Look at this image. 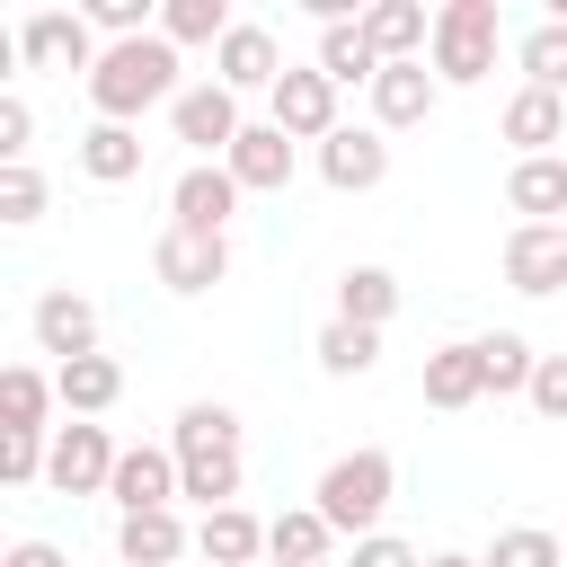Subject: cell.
Returning a JSON list of instances; mask_svg holds the SVG:
<instances>
[{
  "label": "cell",
  "instance_id": "cell-1",
  "mask_svg": "<svg viewBox=\"0 0 567 567\" xmlns=\"http://www.w3.org/2000/svg\"><path fill=\"white\" fill-rule=\"evenodd\" d=\"M177 44L168 35H133V44H106L97 71H89V106L97 124H142L151 106H177Z\"/></svg>",
  "mask_w": 567,
  "mask_h": 567
},
{
  "label": "cell",
  "instance_id": "cell-2",
  "mask_svg": "<svg viewBox=\"0 0 567 567\" xmlns=\"http://www.w3.org/2000/svg\"><path fill=\"white\" fill-rule=\"evenodd\" d=\"M168 452H177V496H195L204 514L239 505V416L221 399H186Z\"/></svg>",
  "mask_w": 567,
  "mask_h": 567
},
{
  "label": "cell",
  "instance_id": "cell-3",
  "mask_svg": "<svg viewBox=\"0 0 567 567\" xmlns=\"http://www.w3.org/2000/svg\"><path fill=\"white\" fill-rule=\"evenodd\" d=\"M390 496H399V461H390L381 443L337 452V461L319 470V487H310V505L328 514V532H337V540H372V532H381V514H390Z\"/></svg>",
  "mask_w": 567,
  "mask_h": 567
},
{
  "label": "cell",
  "instance_id": "cell-4",
  "mask_svg": "<svg viewBox=\"0 0 567 567\" xmlns=\"http://www.w3.org/2000/svg\"><path fill=\"white\" fill-rule=\"evenodd\" d=\"M496 35H505L496 0H443V9H434V44H425L434 80H443V89L487 80V71H496Z\"/></svg>",
  "mask_w": 567,
  "mask_h": 567
},
{
  "label": "cell",
  "instance_id": "cell-5",
  "mask_svg": "<svg viewBox=\"0 0 567 567\" xmlns=\"http://www.w3.org/2000/svg\"><path fill=\"white\" fill-rule=\"evenodd\" d=\"M97 27H89V9H35V18H18V62L27 71H97Z\"/></svg>",
  "mask_w": 567,
  "mask_h": 567
},
{
  "label": "cell",
  "instance_id": "cell-6",
  "mask_svg": "<svg viewBox=\"0 0 567 567\" xmlns=\"http://www.w3.org/2000/svg\"><path fill=\"white\" fill-rule=\"evenodd\" d=\"M115 443H106V425H89V416H71V425H53V461H44V487L53 496H106L115 487Z\"/></svg>",
  "mask_w": 567,
  "mask_h": 567
},
{
  "label": "cell",
  "instance_id": "cell-7",
  "mask_svg": "<svg viewBox=\"0 0 567 567\" xmlns=\"http://www.w3.org/2000/svg\"><path fill=\"white\" fill-rule=\"evenodd\" d=\"M505 284L532 301L567 292V221H514L505 230Z\"/></svg>",
  "mask_w": 567,
  "mask_h": 567
},
{
  "label": "cell",
  "instance_id": "cell-8",
  "mask_svg": "<svg viewBox=\"0 0 567 567\" xmlns=\"http://www.w3.org/2000/svg\"><path fill=\"white\" fill-rule=\"evenodd\" d=\"M266 106H275L266 124H284L292 142H328V133H337V80H328L319 62H292V71L275 80V97H266Z\"/></svg>",
  "mask_w": 567,
  "mask_h": 567
},
{
  "label": "cell",
  "instance_id": "cell-9",
  "mask_svg": "<svg viewBox=\"0 0 567 567\" xmlns=\"http://www.w3.org/2000/svg\"><path fill=\"white\" fill-rule=\"evenodd\" d=\"M168 124H177V142H186L195 159H230V142L248 133V115H239V97H230L221 80H204V89H186V97L168 106Z\"/></svg>",
  "mask_w": 567,
  "mask_h": 567
},
{
  "label": "cell",
  "instance_id": "cell-10",
  "mask_svg": "<svg viewBox=\"0 0 567 567\" xmlns=\"http://www.w3.org/2000/svg\"><path fill=\"white\" fill-rule=\"evenodd\" d=\"M151 275L168 284V292H213V284H230V239H213V230H159V248H151Z\"/></svg>",
  "mask_w": 567,
  "mask_h": 567
},
{
  "label": "cell",
  "instance_id": "cell-11",
  "mask_svg": "<svg viewBox=\"0 0 567 567\" xmlns=\"http://www.w3.org/2000/svg\"><path fill=\"white\" fill-rule=\"evenodd\" d=\"M292 62L275 53V27H257V18H239L221 44H213V80L230 89V97H248V89H266L275 97V80H284Z\"/></svg>",
  "mask_w": 567,
  "mask_h": 567
},
{
  "label": "cell",
  "instance_id": "cell-12",
  "mask_svg": "<svg viewBox=\"0 0 567 567\" xmlns=\"http://www.w3.org/2000/svg\"><path fill=\"white\" fill-rule=\"evenodd\" d=\"M230 213H239V177L221 168V159H195V168H177V186H168V221L177 230H230Z\"/></svg>",
  "mask_w": 567,
  "mask_h": 567
},
{
  "label": "cell",
  "instance_id": "cell-13",
  "mask_svg": "<svg viewBox=\"0 0 567 567\" xmlns=\"http://www.w3.org/2000/svg\"><path fill=\"white\" fill-rule=\"evenodd\" d=\"M35 354H53V372L80 363V354H97V301L71 292V284L35 292Z\"/></svg>",
  "mask_w": 567,
  "mask_h": 567
},
{
  "label": "cell",
  "instance_id": "cell-14",
  "mask_svg": "<svg viewBox=\"0 0 567 567\" xmlns=\"http://www.w3.org/2000/svg\"><path fill=\"white\" fill-rule=\"evenodd\" d=\"M319 177H328L337 195H372V186L390 177V142H381V124H337V133L319 142Z\"/></svg>",
  "mask_w": 567,
  "mask_h": 567
},
{
  "label": "cell",
  "instance_id": "cell-15",
  "mask_svg": "<svg viewBox=\"0 0 567 567\" xmlns=\"http://www.w3.org/2000/svg\"><path fill=\"white\" fill-rule=\"evenodd\" d=\"M230 177H239V195H284L292 186V168H301V151H292V133L284 124H248L239 142H230V159H221Z\"/></svg>",
  "mask_w": 567,
  "mask_h": 567
},
{
  "label": "cell",
  "instance_id": "cell-16",
  "mask_svg": "<svg viewBox=\"0 0 567 567\" xmlns=\"http://www.w3.org/2000/svg\"><path fill=\"white\" fill-rule=\"evenodd\" d=\"M124 514H168L177 505V452L168 443H133L124 461H115V487H106Z\"/></svg>",
  "mask_w": 567,
  "mask_h": 567
},
{
  "label": "cell",
  "instance_id": "cell-17",
  "mask_svg": "<svg viewBox=\"0 0 567 567\" xmlns=\"http://www.w3.org/2000/svg\"><path fill=\"white\" fill-rule=\"evenodd\" d=\"M434 97H443L434 62H390V71L372 80V124H381V133H408V124L434 115Z\"/></svg>",
  "mask_w": 567,
  "mask_h": 567
},
{
  "label": "cell",
  "instance_id": "cell-18",
  "mask_svg": "<svg viewBox=\"0 0 567 567\" xmlns=\"http://www.w3.org/2000/svg\"><path fill=\"white\" fill-rule=\"evenodd\" d=\"M496 133H505L523 159H549V142H567V97H549V89H514L505 115H496Z\"/></svg>",
  "mask_w": 567,
  "mask_h": 567
},
{
  "label": "cell",
  "instance_id": "cell-19",
  "mask_svg": "<svg viewBox=\"0 0 567 567\" xmlns=\"http://www.w3.org/2000/svg\"><path fill=\"white\" fill-rule=\"evenodd\" d=\"M487 399V363H478V337H452L425 354V408H470Z\"/></svg>",
  "mask_w": 567,
  "mask_h": 567
},
{
  "label": "cell",
  "instance_id": "cell-20",
  "mask_svg": "<svg viewBox=\"0 0 567 567\" xmlns=\"http://www.w3.org/2000/svg\"><path fill=\"white\" fill-rule=\"evenodd\" d=\"M115 549H124V567H177L195 549V532L177 523V505L168 514H115Z\"/></svg>",
  "mask_w": 567,
  "mask_h": 567
},
{
  "label": "cell",
  "instance_id": "cell-21",
  "mask_svg": "<svg viewBox=\"0 0 567 567\" xmlns=\"http://www.w3.org/2000/svg\"><path fill=\"white\" fill-rule=\"evenodd\" d=\"M363 35H372V53H381V62H425L434 18H425L416 0H372V9H363Z\"/></svg>",
  "mask_w": 567,
  "mask_h": 567
},
{
  "label": "cell",
  "instance_id": "cell-22",
  "mask_svg": "<svg viewBox=\"0 0 567 567\" xmlns=\"http://www.w3.org/2000/svg\"><path fill=\"white\" fill-rule=\"evenodd\" d=\"M195 549H204V567H257L266 558V523L248 505H221V514L195 523Z\"/></svg>",
  "mask_w": 567,
  "mask_h": 567
},
{
  "label": "cell",
  "instance_id": "cell-23",
  "mask_svg": "<svg viewBox=\"0 0 567 567\" xmlns=\"http://www.w3.org/2000/svg\"><path fill=\"white\" fill-rule=\"evenodd\" d=\"M142 124H89L80 133V177H97V186H124V177H142Z\"/></svg>",
  "mask_w": 567,
  "mask_h": 567
},
{
  "label": "cell",
  "instance_id": "cell-24",
  "mask_svg": "<svg viewBox=\"0 0 567 567\" xmlns=\"http://www.w3.org/2000/svg\"><path fill=\"white\" fill-rule=\"evenodd\" d=\"M310 62H319V71L337 80V89H372V80L390 71V62L372 53V35H363V18H354V27H319V53H310Z\"/></svg>",
  "mask_w": 567,
  "mask_h": 567
},
{
  "label": "cell",
  "instance_id": "cell-25",
  "mask_svg": "<svg viewBox=\"0 0 567 567\" xmlns=\"http://www.w3.org/2000/svg\"><path fill=\"white\" fill-rule=\"evenodd\" d=\"M53 390H62L71 416H106V408L124 399V363H115V354H80V363L53 372Z\"/></svg>",
  "mask_w": 567,
  "mask_h": 567
},
{
  "label": "cell",
  "instance_id": "cell-26",
  "mask_svg": "<svg viewBox=\"0 0 567 567\" xmlns=\"http://www.w3.org/2000/svg\"><path fill=\"white\" fill-rule=\"evenodd\" d=\"M505 204H514L523 221H558V213H567V159H558V151H549V159H514Z\"/></svg>",
  "mask_w": 567,
  "mask_h": 567
},
{
  "label": "cell",
  "instance_id": "cell-27",
  "mask_svg": "<svg viewBox=\"0 0 567 567\" xmlns=\"http://www.w3.org/2000/svg\"><path fill=\"white\" fill-rule=\"evenodd\" d=\"M390 310H399V275H390V266H346V275H337V319L390 328Z\"/></svg>",
  "mask_w": 567,
  "mask_h": 567
},
{
  "label": "cell",
  "instance_id": "cell-28",
  "mask_svg": "<svg viewBox=\"0 0 567 567\" xmlns=\"http://www.w3.org/2000/svg\"><path fill=\"white\" fill-rule=\"evenodd\" d=\"M53 399H62L53 372L9 363V372H0V434H44V408H53Z\"/></svg>",
  "mask_w": 567,
  "mask_h": 567
},
{
  "label": "cell",
  "instance_id": "cell-29",
  "mask_svg": "<svg viewBox=\"0 0 567 567\" xmlns=\"http://www.w3.org/2000/svg\"><path fill=\"white\" fill-rule=\"evenodd\" d=\"M328 540H337V532H328V514H319V505H292V514H275V523H266V558H275V567H319V558H328Z\"/></svg>",
  "mask_w": 567,
  "mask_h": 567
},
{
  "label": "cell",
  "instance_id": "cell-30",
  "mask_svg": "<svg viewBox=\"0 0 567 567\" xmlns=\"http://www.w3.org/2000/svg\"><path fill=\"white\" fill-rule=\"evenodd\" d=\"M310 354H319V372H337V381H363V372L381 363V328H354V319H328Z\"/></svg>",
  "mask_w": 567,
  "mask_h": 567
},
{
  "label": "cell",
  "instance_id": "cell-31",
  "mask_svg": "<svg viewBox=\"0 0 567 567\" xmlns=\"http://www.w3.org/2000/svg\"><path fill=\"white\" fill-rule=\"evenodd\" d=\"M514 62H523V89H549V97H567V18H540V27L514 44Z\"/></svg>",
  "mask_w": 567,
  "mask_h": 567
},
{
  "label": "cell",
  "instance_id": "cell-32",
  "mask_svg": "<svg viewBox=\"0 0 567 567\" xmlns=\"http://www.w3.org/2000/svg\"><path fill=\"white\" fill-rule=\"evenodd\" d=\"M478 363H487V390H496V399H514V390H532L540 346H532V337H514V328H496V337H478Z\"/></svg>",
  "mask_w": 567,
  "mask_h": 567
},
{
  "label": "cell",
  "instance_id": "cell-33",
  "mask_svg": "<svg viewBox=\"0 0 567 567\" xmlns=\"http://www.w3.org/2000/svg\"><path fill=\"white\" fill-rule=\"evenodd\" d=\"M230 27H239V18H230L221 0H168V9H159V35H168V44H221Z\"/></svg>",
  "mask_w": 567,
  "mask_h": 567
},
{
  "label": "cell",
  "instance_id": "cell-34",
  "mask_svg": "<svg viewBox=\"0 0 567 567\" xmlns=\"http://www.w3.org/2000/svg\"><path fill=\"white\" fill-rule=\"evenodd\" d=\"M487 567H567V549H558V540H549L540 523H514V532H496Z\"/></svg>",
  "mask_w": 567,
  "mask_h": 567
},
{
  "label": "cell",
  "instance_id": "cell-35",
  "mask_svg": "<svg viewBox=\"0 0 567 567\" xmlns=\"http://www.w3.org/2000/svg\"><path fill=\"white\" fill-rule=\"evenodd\" d=\"M53 461V434H0V487H35Z\"/></svg>",
  "mask_w": 567,
  "mask_h": 567
},
{
  "label": "cell",
  "instance_id": "cell-36",
  "mask_svg": "<svg viewBox=\"0 0 567 567\" xmlns=\"http://www.w3.org/2000/svg\"><path fill=\"white\" fill-rule=\"evenodd\" d=\"M44 213V177L18 159V168H0V221H35Z\"/></svg>",
  "mask_w": 567,
  "mask_h": 567
},
{
  "label": "cell",
  "instance_id": "cell-37",
  "mask_svg": "<svg viewBox=\"0 0 567 567\" xmlns=\"http://www.w3.org/2000/svg\"><path fill=\"white\" fill-rule=\"evenodd\" d=\"M549 425H567V354H540V372H532V390H523Z\"/></svg>",
  "mask_w": 567,
  "mask_h": 567
},
{
  "label": "cell",
  "instance_id": "cell-38",
  "mask_svg": "<svg viewBox=\"0 0 567 567\" xmlns=\"http://www.w3.org/2000/svg\"><path fill=\"white\" fill-rule=\"evenodd\" d=\"M27 142H35V106L27 97H0V168H18Z\"/></svg>",
  "mask_w": 567,
  "mask_h": 567
},
{
  "label": "cell",
  "instance_id": "cell-39",
  "mask_svg": "<svg viewBox=\"0 0 567 567\" xmlns=\"http://www.w3.org/2000/svg\"><path fill=\"white\" fill-rule=\"evenodd\" d=\"M354 567H425L408 540H390V532H372V540H354Z\"/></svg>",
  "mask_w": 567,
  "mask_h": 567
},
{
  "label": "cell",
  "instance_id": "cell-40",
  "mask_svg": "<svg viewBox=\"0 0 567 567\" xmlns=\"http://www.w3.org/2000/svg\"><path fill=\"white\" fill-rule=\"evenodd\" d=\"M0 567H71V558H62V549H53V540H18V549H9V558H0Z\"/></svg>",
  "mask_w": 567,
  "mask_h": 567
},
{
  "label": "cell",
  "instance_id": "cell-41",
  "mask_svg": "<svg viewBox=\"0 0 567 567\" xmlns=\"http://www.w3.org/2000/svg\"><path fill=\"white\" fill-rule=\"evenodd\" d=\"M425 567H487V558H461V549H434Z\"/></svg>",
  "mask_w": 567,
  "mask_h": 567
}]
</instances>
